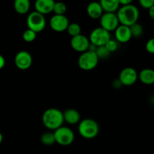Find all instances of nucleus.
<instances>
[{"label": "nucleus", "instance_id": "1", "mask_svg": "<svg viewBox=\"0 0 154 154\" xmlns=\"http://www.w3.org/2000/svg\"><path fill=\"white\" fill-rule=\"evenodd\" d=\"M42 123L46 129L54 132L63 126L64 119L63 111L56 108H48L42 114Z\"/></svg>", "mask_w": 154, "mask_h": 154}, {"label": "nucleus", "instance_id": "2", "mask_svg": "<svg viewBox=\"0 0 154 154\" xmlns=\"http://www.w3.org/2000/svg\"><path fill=\"white\" fill-rule=\"evenodd\" d=\"M116 14L120 25H124L129 27L135 23H138L140 16L138 8L132 4L121 6Z\"/></svg>", "mask_w": 154, "mask_h": 154}, {"label": "nucleus", "instance_id": "3", "mask_svg": "<svg viewBox=\"0 0 154 154\" xmlns=\"http://www.w3.org/2000/svg\"><path fill=\"white\" fill-rule=\"evenodd\" d=\"M78 133L85 139H93L99 132V126L97 122L91 118L83 119L78 123Z\"/></svg>", "mask_w": 154, "mask_h": 154}, {"label": "nucleus", "instance_id": "4", "mask_svg": "<svg viewBox=\"0 0 154 154\" xmlns=\"http://www.w3.org/2000/svg\"><path fill=\"white\" fill-rule=\"evenodd\" d=\"M99 59L96 52L87 51L81 54L78 60V65L84 71H91L98 66Z\"/></svg>", "mask_w": 154, "mask_h": 154}, {"label": "nucleus", "instance_id": "5", "mask_svg": "<svg viewBox=\"0 0 154 154\" xmlns=\"http://www.w3.org/2000/svg\"><path fill=\"white\" fill-rule=\"evenodd\" d=\"M26 25L28 29L32 30L35 32H41L46 26V19L45 15L35 11L30 12L26 18Z\"/></svg>", "mask_w": 154, "mask_h": 154}, {"label": "nucleus", "instance_id": "6", "mask_svg": "<svg viewBox=\"0 0 154 154\" xmlns=\"http://www.w3.org/2000/svg\"><path fill=\"white\" fill-rule=\"evenodd\" d=\"M54 134L56 143L61 146L71 145L75 140L73 130L68 126H62L54 131Z\"/></svg>", "mask_w": 154, "mask_h": 154}, {"label": "nucleus", "instance_id": "7", "mask_svg": "<svg viewBox=\"0 0 154 154\" xmlns=\"http://www.w3.org/2000/svg\"><path fill=\"white\" fill-rule=\"evenodd\" d=\"M111 38V32L104 29L102 27H97L93 29L89 36L90 44L97 47L105 46V44Z\"/></svg>", "mask_w": 154, "mask_h": 154}, {"label": "nucleus", "instance_id": "8", "mask_svg": "<svg viewBox=\"0 0 154 154\" xmlns=\"http://www.w3.org/2000/svg\"><path fill=\"white\" fill-rule=\"evenodd\" d=\"M100 27L107 30L109 32L115 31L116 29L120 25L117 14L104 12L103 14L99 18Z\"/></svg>", "mask_w": 154, "mask_h": 154}, {"label": "nucleus", "instance_id": "9", "mask_svg": "<svg viewBox=\"0 0 154 154\" xmlns=\"http://www.w3.org/2000/svg\"><path fill=\"white\" fill-rule=\"evenodd\" d=\"M118 80L122 86L130 87L134 85L138 80V73L134 68L126 67L120 72Z\"/></svg>", "mask_w": 154, "mask_h": 154}, {"label": "nucleus", "instance_id": "10", "mask_svg": "<svg viewBox=\"0 0 154 154\" xmlns=\"http://www.w3.org/2000/svg\"><path fill=\"white\" fill-rule=\"evenodd\" d=\"M32 64V57L26 51H20L14 57V65L20 70H27Z\"/></svg>", "mask_w": 154, "mask_h": 154}, {"label": "nucleus", "instance_id": "11", "mask_svg": "<svg viewBox=\"0 0 154 154\" xmlns=\"http://www.w3.org/2000/svg\"><path fill=\"white\" fill-rule=\"evenodd\" d=\"M69 23V19L66 15L54 14L51 17L49 21L50 27L56 32H63L66 31Z\"/></svg>", "mask_w": 154, "mask_h": 154}, {"label": "nucleus", "instance_id": "12", "mask_svg": "<svg viewBox=\"0 0 154 154\" xmlns=\"http://www.w3.org/2000/svg\"><path fill=\"white\" fill-rule=\"evenodd\" d=\"M70 45L74 51L82 54V53L88 51L90 42L88 37H87L84 35L80 34L72 38Z\"/></svg>", "mask_w": 154, "mask_h": 154}, {"label": "nucleus", "instance_id": "13", "mask_svg": "<svg viewBox=\"0 0 154 154\" xmlns=\"http://www.w3.org/2000/svg\"><path fill=\"white\" fill-rule=\"evenodd\" d=\"M114 35H115V40L118 43L121 44L127 43L132 38L129 27L120 24L114 31Z\"/></svg>", "mask_w": 154, "mask_h": 154}, {"label": "nucleus", "instance_id": "14", "mask_svg": "<svg viewBox=\"0 0 154 154\" xmlns=\"http://www.w3.org/2000/svg\"><path fill=\"white\" fill-rule=\"evenodd\" d=\"M55 1L54 0H35V11L43 15L49 14L53 12Z\"/></svg>", "mask_w": 154, "mask_h": 154}, {"label": "nucleus", "instance_id": "15", "mask_svg": "<svg viewBox=\"0 0 154 154\" xmlns=\"http://www.w3.org/2000/svg\"><path fill=\"white\" fill-rule=\"evenodd\" d=\"M64 122L69 125L78 124L81 121V114L74 108H68L63 112Z\"/></svg>", "mask_w": 154, "mask_h": 154}, {"label": "nucleus", "instance_id": "16", "mask_svg": "<svg viewBox=\"0 0 154 154\" xmlns=\"http://www.w3.org/2000/svg\"><path fill=\"white\" fill-rule=\"evenodd\" d=\"M87 14L91 19L97 20L102 17L104 11L99 2H91L87 7Z\"/></svg>", "mask_w": 154, "mask_h": 154}, {"label": "nucleus", "instance_id": "17", "mask_svg": "<svg viewBox=\"0 0 154 154\" xmlns=\"http://www.w3.org/2000/svg\"><path fill=\"white\" fill-rule=\"evenodd\" d=\"M138 79L145 85L154 84V70L152 69H144L138 74Z\"/></svg>", "mask_w": 154, "mask_h": 154}, {"label": "nucleus", "instance_id": "18", "mask_svg": "<svg viewBox=\"0 0 154 154\" xmlns=\"http://www.w3.org/2000/svg\"><path fill=\"white\" fill-rule=\"evenodd\" d=\"M31 7L30 0H14V9L19 14H26L28 13Z\"/></svg>", "mask_w": 154, "mask_h": 154}, {"label": "nucleus", "instance_id": "19", "mask_svg": "<svg viewBox=\"0 0 154 154\" xmlns=\"http://www.w3.org/2000/svg\"><path fill=\"white\" fill-rule=\"evenodd\" d=\"M99 2L102 6L104 12L115 13L120 7L119 0H99Z\"/></svg>", "mask_w": 154, "mask_h": 154}, {"label": "nucleus", "instance_id": "20", "mask_svg": "<svg viewBox=\"0 0 154 154\" xmlns=\"http://www.w3.org/2000/svg\"><path fill=\"white\" fill-rule=\"evenodd\" d=\"M41 142L45 146H51L55 144V138H54V132L49 131L43 133L41 136Z\"/></svg>", "mask_w": 154, "mask_h": 154}, {"label": "nucleus", "instance_id": "21", "mask_svg": "<svg viewBox=\"0 0 154 154\" xmlns=\"http://www.w3.org/2000/svg\"><path fill=\"white\" fill-rule=\"evenodd\" d=\"M66 31L71 37H75L81 34V27L77 23H69Z\"/></svg>", "mask_w": 154, "mask_h": 154}, {"label": "nucleus", "instance_id": "22", "mask_svg": "<svg viewBox=\"0 0 154 154\" xmlns=\"http://www.w3.org/2000/svg\"><path fill=\"white\" fill-rule=\"evenodd\" d=\"M129 29L132 38H140L144 33V28L138 23H135V24L129 26Z\"/></svg>", "mask_w": 154, "mask_h": 154}, {"label": "nucleus", "instance_id": "23", "mask_svg": "<svg viewBox=\"0 0 154 154\" xmlns=\"http://www.w3.org/2000/svg\"><path fill=\"white\" fill-rule=\"evenodd\" d=\"M67 11V6L63 2H55L53 12L54 14L57 15H65Z\"/></svg>", "mask_w": 154, "mask_h": 154}, {"label": "nucleus", "instance_id": "24", "mask_svg": "<svg viewBox=\"0 0 154 154\" xmlns=\"http://www.w3.org/2000/svg\"><path fill=\"white\" fill-rule=\"evenodd\" d=\"M23 39L27 43H31V42H34L36 39L37 37V33L35 32L32 30L29 29H27L25 31L23 32L22 35Z\"/></svg>", "mask_w": 154, "mask_h": 154}, {"label": "nucleus", "instance_id": "25", "mask_svg": "<svg viewBox=\"0 0 154 154\" xmlns=\"http://www.w3.org/2000/svg\"><path fill=\"white\" fill-rule=\"evenodd\" d=\"M96 54L97 55L98 58L99 60H105V59L108 58V57L110 56V52L106 49L105 46H100V47H97L96 50Z\"/></svg>", "mask_w": 154, "mask_h": 154}, {"label": "nucleus", "instance_id": "26", "mask_svg": "<svg viewBox=\"0 0 154 154\" xmlns=\"http://www.w3.org/2000/svg\"><path fill=\"white\" fill-rule=\"evenodd\" d=\"M118 45L119 43L115 40V39L111 38L106 44H105V47L106 48V49L108 50L110 52V54L111 53H114L118 49Z\"/></svg>", "mask_w": 154, "mask_h": 154}, {"label": "nucleus", "instance_id": "27", "mask_svg": "<svg viewBox=\"0 0 154 154\" xmlns=\"http://www.w3.org/2000/svg\"><path fill=\"white\" fill-rule=\"evenodd\" d=\"M145 49L149 54H154V38L147 41L145 45Z\"/></svg>", "mask_w": 154, "mask_h": 154}, {"label": "nucleus", "instance_id": "28", "mask_svg": "<svg viewBox=\"0 0 154 154\" xmlns=\"http://www.w3.org/2000/svg\"><path fill=\"white\" fill-rule=\"evenodd\" d=\"M140 5L145 9H149L154 5V0H138Z\"/></svg>", "mask_w": 154, "mask_h": 154}, {"label": "nucleus", "instance_id": "29", "mask_svg": "<svg viewBox=\"0 0 154 154\" xmlns=\"http://www.w3.org/2000/svg\"><path fill=\"white\" fill-rule=\"evenodd\" d=\"M132 1L133 0H119V2H120V5L121 6H125L132 4Z\"/></svg>", "mask_w": 154, "mask_h": 154}, {"label": "nucleus", "instance_id": "30", "mask_svg": "<svg viewBox=\"0 0 154 154\" xmlns=\"http://www.w3.org/2000/svg\"><path fill=\"white\" fill-rule=\"evenodd\" d=\"M5 66V59L2 55L0 54V70L2 69Z\"/></svg>", "mask_w": 154, "mask_h": 154}, {"label": "nucleus", "instance_id": "31", "mask_svg": "<svg viewBox=\"0 0 154 154\" xmlns=\"http://www.w3.org/2000/svg\"><path fill=\"white\" fill-rule=\"evenodd\" d=\"M148 14L150 17L154 20V5L148 9Z\"/></svg>", "mask_w": 154, "mask_h": 154}, {"label": "nucleus", "instance_id": "32", "mask_svg": "<svg viewBox=\"0 0 154 154\" xmlns=\"http://www.w3.org/2000/svg\"><path fill=\"white\" fill-rule=\"evenodd\" d=\"M113 87H115V88H120V87H122V84L120 82V81L117 79V80H115V81L113 82Z\"/></svg>", "mask_w": 154, "mask_h": 154}, {"label": "nucleus", "instance_id": "33", "mask_svg": "<svg viewBox=\"0 0 154 154\" xmlns=\"http://www.w3.org/2000/svg\"><path fill=\"white\" fill-rule=\"evenodd\" d=\"M150 102H151L152 105H153L154 106V95L153 96H152L151 98H150Z\"/></svg>", "mask_w": 154, "mask_h": 154}, {"label": "nucleus", "instance_id": "34", "mask_svg": "<svg viewBox=\"0 0 154 154\" xmlns=\"http://www.w3.org/2000/svg\"><path fill=\"white\" fill-rule=\"evenodd\" d=\"M2 141H3V135H2V134L1 132H0V144H2Z\"/></svg>", "mask_w": 154, "mask_h": 154}]
</instances>
